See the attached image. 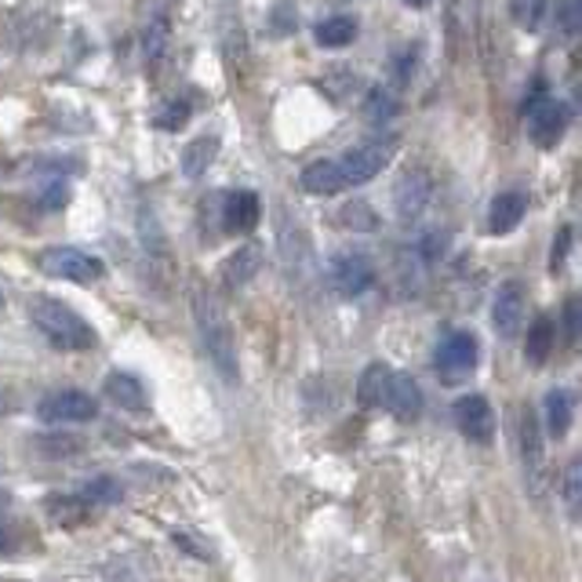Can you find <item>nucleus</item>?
<instances>
[{"mask_svg":"<svg viewBox=\"0 0 582 582\" xmlns=\"http://www.w3.org/2000/svg\"><path fill=\"white\" fill-rule=\"evenodd\" d=\"M66 201H70V186H66V179H48V182H44V190H41V204H44V208L59 212Z\"/></svg>","mask_w":582,"mask_h":582,"instance_id":"nucleus-37","label":"nucleus"},{"mask_svg":"<svg viewBox=\"0 0 582 582\" xmlns=\"http://www.w3.org/2000/svg\"><path fill=\"white\" fill-rule=\"evenodd\" d=\"M37 444L41 455H73L81 452V441L77 437H44V441H33Z\"/></svg>","mask_w":582,"mask_h":582,"instance_id":"nucleus-39","label":"nucleus"},{"mask_svg":"<svg viewBox=\"0 0 582 582\" xmlns=\"http://www.w3.org/2000/svg\"><path fill=\"white\" fill-rule=\"evenodd\" d=\"M397 110H401V99H397L393 88H368L364 91V117L372 124H386L397 117Z\"/></svg>","mask_w":582,"mask_h":582,"instance_id":"nucleus-25","label":"nucleus"},{"mask_svg":"<svg viewBox=\"0 0 582 582\" xmlns=\"http://www.w3.org/2000/svg\"><path fill=\"white\" fill-rule=\"evenodd\" d=\"M477 357H481V346H477V335L470 332H448L437 346V372L444 379H466L477 368Z\"/></svg>","mask_w":582,"mask_h":582,"instance_id":"nucleus-11","label":"nucleus"},{"mask_svg":"<svg viewBox=\"0 0 582 582\" xmlns=\"http://www.w3.org/2000/svg\"><path fill=\"white\" fill-rule=\"evenodd\" d=\"M554 342H557V324L550 313H539L528 328V339H524V361L532 364V368H543L546 361H550L554 353Z\"/></svg>","mask_w":582,"mask_h":582,"instance_id":"nucleus-20","label":"nucleus"},{"mask_svg":"<svg viewBox=\"0 0 582 582\" xmlns=\"http://www.w3.org/2000/svg\"><path fill=\"white\" fill-rule=\"evenodd\" d=\"M190 113H193L190 95H175V99H168L161 110H157L153 124L161 132H179V128H186V124H190Z\"/></svg>","mask_w":582,"mask_h":582,"instance_id":"nucleus-32","label":"nucleus"},{"mask_svg":"<svg viewBox=\"0 0 582 582\" xmlns=\"http://www.w3.org/2000/svg\"><path fill=\"white\" fill-rule=\"evenodd\" d=\"M81 499L88 502V506H110V502L121 499V484L113 481V477H95V481L84 484Z\"/></svg>","mask_w":582,"mask_h":582,"instance_id":"nucleus-33","label":"nucleus"},{"mask_svg":"<svg viewBox=\"0 0 582 582\" xmlns=\"http://www.w3.org/2000/svg\"><path fill=\"white\" fill-rule=\"evenodd\" d=\"M568 121H572V110H568L561 99L546 95L543 81H535L532 95L524 99V128H528V139L539 146V150H554V146L564 139Z\"/></svg>","mask_w":582,"mask_h":582,"instance_id":"nucleus-3","label":"nucleus"},{"mask_svg":"<svg viewBox=\"0 0 582 582\" xmlns=\"http://www.w3.org/2000/svg\"><path fill=\"white\" fill-rule=\"evenodd\" d=\"M48 513H52V521L55 524H81L88 513H91V506L81 499V495H52L48 499Z\"/></svg>","mask_w":582,"mask_h":582,"instance_id":"nucleus-31","label":"nucleus"},{"mask_svg":"<svg viewBox=\"0 0 582 582\" xmlns=\"http://www.w3.org/2000/svg\"><path fill=\"white\" fill-rule=\"evenodd\" d=\"M313 41L317 48H328V52H339L346 48V44L357 41V19L353 15H328L313 26Z\"/></svg>","mask_w":582,"mask_h":582,"instance_id":"nucleus-23","label":"nucleus"},{"mask_svg":"<svg viewBox=\"0 0 582 582\" xmlns=\"http://www.w3.org/2000/svg\"><path fill=\"white\" fill-rule=\"evenodd\" d=\"M521 459H524V470L528 477H543V430H539V415L532 412V408H524L521 412Z\"/></svg>","mask_w":582,"mask_h":582,"instance_id":"nucleus-21","label":"nucleus"},{"mask_svg":"<svg viewBox=\"0 0 582 582\" xmlns=\"http://www.w3.org/2000/svg\"><path fill=\"white\" fill-rule=\"evenodd\" d=\"M546 8H550V0H513V19H517L521 30L535 33L543 26Z\"/></svg>","mask_w":582,"mask_h":582,"instance_id":"nucleus-34","label":"nucleus"},{"mask_svg":"<svg viewBox=\"0 0 582 582\" xmlns=\"http://www.w3.org/2000/svg\"><path fill=\"white\" fill-rule=\"evenodd\" d=\"M579 481H582L579 463H572V466H568V473H564V506H568V513H572V517H579V502H582Z\"/></svg>","mask_w":582,"mask_h":582,"instance_id":"nucleus-38","label":"nucleus"},{"mask_svg":"<svg viewBox=\"0 0 582 582\" xmlns=\"http://www.w3.org/2000/svg\"><path fill=\"white\" fill-rule=\"evenodd\" d=\"M30 321L44 335V342L55 350L84 353L99 342L95 328H91L84 317L73 310V306L52 299V295H37V299L30 303Z\"/></svg>","mask_w":582,"mask_h":582,"instance_id":"nucleus-1","label":"nucleus"},{"mask_svg":"<svg viewBox=\"0 0 582 582\" xmlns=\"http://www.w3.org/2000/svg\"><path fill=\"white\" fill-rule=\"evenodd\" d=\"M37 270L44 277L55 281H73V284H95L106 277V262L99 255H91L84 248H70V244H55L44 248L37 255Z\"/></svg>","mask_w":582,"mask_h":582,"instance_id":"nucleus-4","label":"nucleus"},{"mask_svg":"<svg viewBox=\"0 0 582 582\" xmlns=\"http://www.w3.org/2000/svg\"><path fill=\"white\" fill-rule=\"evenodd\" d=\"M521 321H524V284L521 281L499 284V292L492 299V328H495V335L513 339L521 332Z\"/></svg>","mask_w":582,"mask_h":582,"instance_id":"nucleus-13","label":"nucleus"},{"mask_svg":"<svg viewBox=\"0 0 582 582\" xmlns=\"http://www.w3.org/2000/svg\"><path fill=\"white\" fill-rule=\"evenodd\" d=\"M564 335H568V342L579 339V299L575 295L564 303Z\"/></svg>","mask_w":582,"mask_h":582,"instance_id":"nucleus-41","label":"nucleus"},{"mask_svg":"<svg viewBox=\"0 0 582 582\" xmlns=\"http://www.w3.org/2000/svg\"><path fill=\"white\" fill-rule=\"evenodd\" d=\"M262 259H266L262 244H255V241L241 244L230 259L222 262V277H226V284H230V288H244V284H251V281L259 277Z\"/></svg>","mask_w":582,"mask_h":582,"instance_id":"nucleus-16","label":"nucleus"},{"mask_svg":"<svg viewBox=\"0 0 582 582\" xmlns=\"http://www.w3.org/2000/svg\"><path fill=\"white\" fill-rule=\"evenodd\" d=\"M455 426L470 444H492L495 437V412L492 404H488V397L481 393H466L455 401Z\"/></svg>","mask_w":582,"mask_h":582,"instance_id":"nucleus-10","label":"nucleus"},{"mask_svg":"<svg viewBox=\"0 0 582 582\" xmlns=\"http://www.w3.org/2000/svg\"><path fill=\"white\" fill-rule=\"evenodd\" d=\"M317 88L332 102H350L361 91V77L353 70H328L324 77H317Z\"/></svg>","mask_w":582,"mask_h":582,"instance_id":"nucleus-28","label":"nucleus"},{"mask_svg":"<svg viewBox=\"0 0 582 582\" xmlns=\"http://www.w3.org/2000/svg\"><path fill=\"white\" fill-rule=\"evenodd\" d=\"M157 4H161V8H168V4H175V0H157Z\"/></svg>","mask_w":582,"mask_h":582,"instance_id":"nucleus-45","label":"nucleus"},{"mask_svg":"<svg viewBox=\"0 0 582 582\" xmlns=\"http://www.w3.org/2000/svg\"><path fill=\"white\" fill-rule=\"evenodd\" d=\"M193 321H197L201 342H204V350H208L215 372H219L226 383H237V335H233L226 306L215 299L212 292H197L193 295Z\"/></svg>","mask_w":582,"mask_h":582,"instance_id":"nucleus-2","label":"nucleus"},{"mask_svg":"<svg viewBox=\"0 0 582 582\" xmlns=\"http://www.w3.org/2000/svg\"><path fill=\"white\" fill-rule=\"evenodd\" d=\"M393 368H386V364H368L357 383V401L364 408H383V393H386V379H390Z\"/></svg>","mask_w":582,"mask_h":582,"instance_id":"nucleus-26","label":"nucleus"},{"mask_svg":"<svg viewBox=\"0 0 582 582\" xmlns=\"http://www.w3.org/2000/svg\"><path fill=\"white\" fill-rule=\"evenodd\" d=\"M0 306H4V295H0Z\"/></svg>","mask_w":582,"mask_h":582,"instance_id":"nucleus-46","label":"nucleus"},{"mask_svg":"<svg viewBox=\"0 0 582 582\" xmlns=\"http://www.w3.org/2000/svg\"><path fill=\"white\" fill-rule=\"evenodd\" d=\"M572 244H575V226H561L554 237V248H550V270L554 273L564 270V259H568V251H572Z\"/></svg>","mask_w":582,"mask_h":582,"instance_id":"nucleus-36","label":"nucleus"},{"mask_svg":"<svg viewBox=\"0 0 582 582\" xmlns=\"http://www.w3.org/2000/svg\"><path fill=\"white\" fill-rule=\"evenodd\" d=\"M4 408H8V397H4V393H0V412H4Z\"/></svg>","mask_w":582,"mask_h":582,"instance_id":"nucleus-44","label":"nucleus"},{"mask_svg":"<svg viewBox=\"0 0 582 582\" xmlns=\"http://www.w3.org/2000/svg\"><path fill=\"white\" fill-rule=\"evenodd\" d=\"M266 26H270V37H292L295 30H299V8H295V0H277L270 11H266Z\"/></svg>","mask_w":582,"mask_h":582,"instance_id":"nucleus-30","label":"nucleus"},{"mask_svg":"<svg viewBox=\"0 0 582 582\" xmlns=\"http://www.w3.org/2000/svg\"><path fill=\"white\" fill-rule=\"evenodd\" d=\"M572 415H575V393L564 390V386H557V390L546 393L543 401V419H546V433H550L554 441H561L568 426H572Z\"/></svg>","mask_w":582,"mask_h":582,"instance_id":"nucleus-19","label":"nucleus"},{"mask_svg":"<svg viewBox=\"0 0 582 582\" xmlns=\"http://www.w3.org/2000/svg\"><path fill=\"white\" fill-rule=\"evenodd\" d=\"M401 4H404V8H415V11H422V8H430L433 0H401Z\"/></svg>","mask_w":582,"mask_h":582,"instance_id":"nucleus-42","label":"nucleus"},{"mask_svg":"<svg viewBox=\"0 0 582 582\" xmlns=\"http://www.w3.org/2000/svg\"><path fill=\"white\" fill-rule=\"evenodd\" d=\"M171 539H175L182 550L186 554H193L197 561H215V550L204 539H197V532H190V528H175L171 532Z\"/></svg>","mask_w":582,"mask_h":582,"instance_id":"nucleus-35","label":"nucleus"},{"mask_svg":"<svg viewBox=\"0 0 582 582\" xmlns=\"http://www.w3.org/2000/svg\"><path fill=\"white\" fill-rule=\"evenodd\" d=\"M215 157H219V135H197L186 150H182V175L186 179H204L208 175V168L215 164Z\"/></svg>","mask_w":582,"mask_h":582,"instance_id":"nucleus-22","label":"nucleus"},{"mask_svg":"<svg viewBox=\"0 0 582 582\" xmlns=\"http://www.w3.org/2000/svg\"><path fill=\"white\" fill-rule=\"evenodd\" d=\"M444 248H448V233H441V230H430L426 237L419 241V255L426 259V262H437L444 255Z\"/></svg>","mask_w":582,"mask_h":582,"instance_id":"nucleus-40","label":"nucleus"},{"mask_svg":"<svg viewBox=\"0 0 582 582\" xmlns=\"http://www.w3.org/2000/svg\"><path fill=\"white\" fill-rule=\"evenodd\" d=\"M106 397L124 412H146L150 408V397H146V386L128 372H110L106 375Z\"/></svg>","mask_w":582,"mask_h":582,"instance_id":"nucleus-18","label":"nucleus"},{"mask_svg":"<svg viewBox=\"0 0 582 582\" xmlns=\"http://www.w3.org/2000/svg\"><path fill=\"white\" fill-rule=\"evenodd\" d=\"M328 284L339 299H357L375 284V262L364 251H339L328 262Z\"/></svg>","mask_w":582,"mask_h":582,"instance_id":"nucleus-6","label":"nucleus"},{"mask_svg":"<svg viewBox=\"0 0 582 582\" xmlns=\"http://www.w3.org/2000/svg\"><path fill=\"white\" fill-rule=\"evenodd\" d=\"M259 215H262L259 193H251V190L219 193V237L222 233H230V237L251 233L259 226Z\"/></svg>","mask_w":582,"mask_h":582,"instance_id":"nucleus-9","label":"nucleus"},{"mask_svg":"<svg viewBox=\"0 0 582 582\" xmlns=\"http://www.w3.org/2000/svg\"><path fill=\"white\" fill-rule=\"evenodd\" d=\"M528 215V193L524 190H506L499 193L488 208V233L492 237H506L521 226V219Z\"/></svg>","mask_w":582,"mask_h":582,"instance_id":"nucleus-15","label":"nucleus"},{"mask_svg":"<svg viewBox=\"0 0 582 582\" xmlns=\"http://www.w3.org/2000/svg\"><path fill=\"white\" fill-rule=\"evenodd\" d=\"M397 146H401L397 135H383V139H368L361 146H353V150H346L342 157H335L339 175H342V182H346V190L364 186V182H372L375 175H383V168L393 161Z\"/></svg>","mask_w":582,"mask_h":582,"instance_id":"nucleus-5","label":"nucleus"},{"mask_svg":"<svg viewBox=\"0 0 582 582\" xmlns=\"http://www.w3.org/2000/svg\"><path fill=\"white\" fill-rule=\"evenodd\" d=\"M0 582H11V579H0Z\"/></svg>","mask_w":582,"mask_h":582,"instance_id":"nucleus-47","label":"nucleus"},{"mask_svg":"<svg viewBox=\"0 0 582 582\" xmlns=\"http://www.w3.org/2000/svg\"><path fill=\"white\" fill-rule=\"evenodd\" d=\"M422 390L412 375L404 372H390V379H386V393H383V408L397 419H419L422 415Z\"/></svg>","mask_w":582,"mask_h":582,"instance_id":"nucleus-14","label":"nucleus"},{"mask_svg":"<svg viewBox=\"0 0 582 582\" xmlns=\"http://www.w3.org/2000/svg\"><path fill=\"white\" fill-rule=\"evenodd\" d=\"M419 59H422V44H404L401 52L393 55V62H390V81H393V91H404V88H412L415 81V73H419Z\"/></svg>","mask_w":582,"mask_h":582,"instance_id":"nucleus-27","label":"nucleus"},{"mask_svg":"<svg viewBox=\"0 0 582 582\" xmlns=\"http://www.w3.org/2000/svg\"><path fill=\"white\" fill-rule=\"evenodd\" d=\"M168 41H171V19H168V11H157V15H150V22L142 26V62H146V70L161 66L164 52H168Z\"/></svg>","mask_w":582,"mask_h":582,"instance_id":"nucleus-24","label":"nucleus"},{"mask_svg":"<svg viewBox=\"0 0 582 582\" xmlns=\"http://www.w3.org/2000/svg\"><path fill=\"white\" fill-rule=\"evenodd\" d=\"M219 48H222L226 66H230V73L233 70H244L248 59H251L244 19H241V8H237V0H222V4H219Z\"/></svg>","mask_w":582,"mask_h":582,"instance_id":"nucleus-12","label":"nucleus"},{"mask_svg":"<svg viewBox=\"0 0 582 582\" xmlns=\"http://www.w3.org/2000/svg\"><path fill=\"white\" fill-rule=\"evenodd\" d=\"M299 186L310 193V197H335V193L346 190V182H342V175H339L335 157H328V161H313L303 168Z\"/></svg>","mask_w":582,"mask_h":582,"instance_id":"nucleus-17","label":"nucleus"},{"mask_svg":"<svg viewBox=\"0 0 582 582\" xmlns=\"http://www.w3.org/2000/svg\"><path fill=\"white\" fill-rule=\"evenodd\" d=\"M550 15H554V37L557 41H575L579 37V26H582L579 0H554Z\"/></svg>","mask_w":582,"mask_h":582,"instance_id":"nucleus-29","label":"nucleus"},{"mask_svg":"<svg viewBox=\"0 0 582 582\" xmlns=\"http://www.w3.org/2000/svg\"><path fill=\"white\" fill-rule=\"evenodd\" d=\"M433 197V179L430 171L422 168H408L401 179H397L393 186V212H397V222L412 226L422 219V212H426V204Z\"/></svg>","mask_w":582,"mask_h":582,"instance_id":"nucleus-8","label":"nucleus"},{"mask_svg":"<svg viewBox=\"0 0 582 582\" xmlns=\"http://www.w3.org/2000/svg\"><path fill=\"white\" fill-rule=\"evenodd\" d=\"M4 550H8V528L0 524V554H4Z\"/></svg>","mask_w":582,"mask_h":582,"instance_id":"nucleus-43","label":"nucleus"},{"mask_svg":"<svg viewBox=\"0 0 582 582\" xmlns=\"http://www.w3.org/2000/svg\"><path fill=\"white\" fill-rule=\"evenodd\" d=\"M99 415V401L84 390H55L48 397H41L37 419L66 426V422H91Z\"/></svg>","mask_w":582,"mask_h":582,"instance_id":"nucleus-7","label":"nucleus"}]
</instances>
